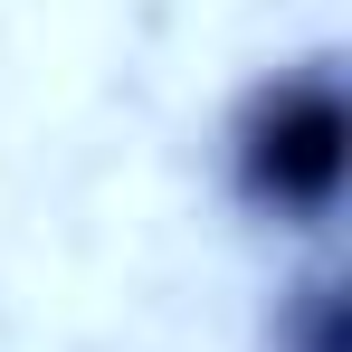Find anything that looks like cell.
<instances>
[{"mask_svg":"<svg viewBox=\"0 0 352 352\" xmlns=\"http://www.w3.org/2000/svg\"><path fill=\"white\" fill-rule=\"evenodd\" d=\"M219 162H229V200L248 219H267V229H333L343 162H352V115H343L333 48L267 67L238 96L229 133H219Z\"/></svg>","mask_w":352,"mask_h":352,"instance_id":"1","label":"cell"}]
</instances>
